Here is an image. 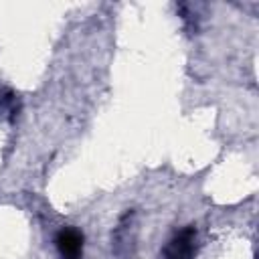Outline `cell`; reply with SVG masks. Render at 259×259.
Here are the masks:
<instances>
[{"label": "cell", "mask_w": 259, "mask_h": 259, "mask_svg": "<svg viewBox=\"0 0 259 259\" xmlns=\"http://www.w3.org/2000/svg\"><path fill=\"white\" fill-rule=\"evenodd\" d=\"M134 247H136V223H134V212H127L119 227L115 229L113 235V251L119 257H132L134 255Z\"/></svg>", "instance_id": "obj_2"}, {"label": "cell", "mask_w": 259, "mask_h": 259, "mask_svg": "<svg viewBox=\"0 0 259 259\" xmlns=\"http://www.w3.org/2000/svg\"><path fill=\"white\" fill-rule=\"evenodd\" d=\"M83 233L73 227H65L57 233L55 245L63 259H79L83 253Z\"/></svg>", "instance_id": "obj_3"}, {"label": "cell", "mask_w": 259, "mask_h": 259, "mask_svg": "<svg viewBox=\"0 0 259 259\" xmlns=\"http://www.w3.org/2000/svg\"><path fill=\"white\" fill-rule=\"evenodd\" d=\"M0 109L2 111H8L10 115H14L18 111V99H16V95L10 89L2 87V85H0Z\"/></svg>", "instance_id": "obj_4"}, {"label": "cell", "mask_w": 259, "mask_h": 259, "mask_svg": "<svg viewBox=\"0 0 259 259\" xmlns=\"http://www.w3.org/2000/svg\"><path fill=\"white\" fill-rule=\"evenodd\" d=\"M196 255V229L184 227L164 247L160 259H194Z\"/></svg>", "instance_id": "obj_1"}]
</instances>
